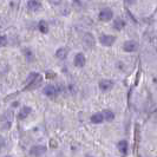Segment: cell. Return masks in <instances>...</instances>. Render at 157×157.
I'll use <instances>...</instances> for the list:
<instances>
[{
	"label": "cell",
	"mask_w": 157,
	"mask_h": 157,
	"mask_svg": "<svg viewBox=\"0 0 157 157\" xmlns=\"http://www.w3.org/2000/svg\"><path fill=\"white\" fill-rule=\"evenodd\" d=\"M25 53H26V57H27V60H30V59H32V52H31V51L26 50V51H25Z\"/></svg>",
	"instance_id": "44dd1931"
},
{
	"label": "cell",
	"mask_w": 157,
	"mask_h": 157,
	"mask_svg": "<svg viewBox=\"0 0 157 157\" xmlns=\"http://www.w3.org/2000/svg\"><path fill=\"white\" fill-rule=\"evenodd\" d=\"M38 29L41 33H47L48 32V24L45 20H40L39 24H38Z\"/></svg>",
	"instance_id": "e0dca14e"
},
{
	"label": "cell",
	"mask_w": 157,
	"mask_h": 157,
	"mask_svg": "<svg viewBox=\"0 0 157 157\" xmlns=\"http://www.w3.org/2000/svg\"><path fill=\"white\" fill-rule=\"evenodd\" d=\"M125 1L128 5H134L135 2H136V0H125Z\"/></svg>",
	"instance_id": "d4e9b609"
},
{
	"label": "cell",
	"mask_w": 157,
	"mask_h": 157,
	"mask_svg": "<svg viewBox=\"0 0 157 157\" xmlns=\"http://www.w3.org/2000/svg\"><path fill=\"white\" fill-rule=\"evenodd\" d=\"M40 83H41V77L37 72H31L29 78L26 79V87H25V90L36 89L37 86H39Z\"/></svg>",
	"instance_id": "6da1fadb"
},
{
	"label": "cell",
	"mask_w": 157,
	"mask_h": 157,
	"mask_svg": "<svg viewBox=\"0 0 157 157\" xmlns=\"http://www.w3.org/2000/svg\"><path fill=\"white\" fill-rule=\"evenodd\" d=\"M85 62H86V59H85V56L83 53H77L75 57V60H73V63L77 67H83L85 65Z\"/></svg>",
	"instance_id": "30bf717a"
},
{
	"label": "cell",
	"mask_w": 157,
	"mask_h": 157,
	"mask_svg": "<svg viewBox=\"0 0 157 157\" xmlns=\"http://www.w3.org/2000/svg\"><path fill=\"white\" fill-rule=\"evenodd\" d=\"M27 7L31 11H37L41 7V2H40V0H29L27 1Z\"/></svg>",
	"instance_id": "8fae6325"
},
{
	"label": "cell",
	"mask_w": 157,
	"mask_h": 157,
	"mask_svg": "<svg viewBox=\"0 0 157 157\" xmlns=\"http://www.w3.org/2000/svg\"><path fill=\"white\" fill-rule=\"evenodd\" d=\"M83 44L86 48H91L94 46V38L91 33H86L83 38Z\"/></svg>",
	"instance_id": "52a82bcc"
},
{
	"label": "cell",
	"mask_w": 157,
	"mask_h": 157,
	"mask_svg": "<svg viewBox=\"0 0 157 157\" xmlns=\"http://www.w3.org/2000/svg\"><path fill=\"white\" fill-rule=\"evenodd\" d=\"M51 4H53V5H59L60 2H62V0H48Z\"/></svg>",
	"instance_id": "603a6c76"
},
{
	"label": "cell",
	"mask_w": 157,
	"mask_h": 157,
	"mask_svg": "<svg viewBox=\"0 0 157 157\" xmlns=\"http://www.w3.org/2000/svg\"><path fill=\"white\" fill-rule=\"evenodd\" d=\"M46 151H47L46 147H44V145H36V147L31 148L30 155L31 156H43V155L46 154Z\"/></svg>",
	"instance_id": "277c9868"
},
{
	"label": "cell",
	"mask_w": 157,
	"mask_h": 157,
	"mask_svg": "<svg viewBox=\"0 0 157 157\" xmlns=\"http://www.w3.org/2000/svg\"><path fill=\"white\" fill-rule=\"evenodd\" d=\"M124 26H125V21H124L122 18H117V19L115 20V23H113V29H115V30H118V31L123 30Z\"/></svg>",
	"instance_id": "5bb4252c"
},
{
	"label": "cell",
	"mask_w": 157,
	"mask_h": 157,
	"mask_svg": "<svg viewBox=\"0 0 157 157\" xmlns=\"http://www.w3.org/2000/svg\"><path fill=\"white\" fill-rule=\"evenodd\" d=\"M56 57H57V58H59V59H65V58L67 57V50H66V48H64V47L58 48V50H57V52H56Z\"/></svg>",
	"instance_id": "2e32d148"
},
{
	"label": "cell",
	"mask_w": 157,
	"mask_h": 157,
	"mask_svg": "<svg viewBox=\"0 0 157 157\" xmlns=\"http://www.w3.org/2000/svg\"><path fill=\"white\" fill-rule=\"evenodd\" d=\"M50 147H51V148H56V147H57V142H56L55 140H51V142H50Z\"/></svg>",
	"instance_id": "cb8c5ba5"
},
{
	"label": "cell",
	"mask_w": 157,
	"mask_h": 157,
	"mask_svg": "<svg viewBox=\"0 0 157 157\" xmlns=\"http://www.w3.org/2000/svg\"><path fill=\"white\" fill-rule=\"evenodd\" d=\"M117 147H118V150H119L123 155H125L126 152H128V142L124 141V140L118 142Z\"/></svg>",
	"instance_id": "9a60e30c"
},
{
	"label": "cell",
	"mask_w": 157,
	"mask_h": 157,
	"mask_svg": "<svg viewBox=\"0 0 157 157\" xmlns=\"http://www.w3.org/2000/svg\"><path fill=\"white\" fill-rule=\"evenodd\" d=\"M137 47H138L137 41H135V40H128V41L124 43V45H123V50L125 52H134V51L137 50Z\"/></svg>",
	"instance_id": "8992f818"
},
{
	"label": "cell",
	"mask_w": 157,
	"mask_h": 157,
	"mask_svg": "<svg viewBox=\"0 0 157 157\" xmlns=\"http://www.w3.org/2000/svg\"><path fill=\"white\" fill-rule=\"evenodd\" d=\"M31 111H32V109L30 108V106H24V108H21L20 112H19L18 118H19V119H25V118L31 113Z\"/></svg>",
	"instance_id": "7c38bea8"
},
{
	"label": "cell",
	"mask_w": 157,
	"mask_h": 157,
	"mask_svg": "<svg viewBox=\"0 0 157 157\" xmlns=\"http://www.w3.org/2000/svg\"><path fill=\"white\" fill-rule=\"evenodd\" d=\"M13 117H14L13 111H11V110H7L2 116H1V128H2L4 130H8V129L11 128L12 122H13Z\"/></svg>",
	"instance_id": "7a4b0ae2"
},
{
	"label": "cell",
	"mask_w": 157,
	"mask_h": 157,
	"mask_svg": "<svg viewBox=\"0 0 157 157\" xmlns=\"http://www.w3.org/2000/svg\"><path fill=\"white\" fill-rule=\"evenodd\" d=\"M56 77V73L53 71H47L46 72V78L47 79H53Z\"/></svg>",
	"instance_id": "ffe728a7"
},
{
	"label": "cell",
	"mask_w": 157,
	"mask_h": 157,
	"mask_svg": "<svg viewBox=\"0 0 157 157\" xmlns=\"http://www.w3.org/2000/svg\"><path fill=\"white\" fill-rule=\"evenodd\" d=\"M103 115H104L105 121H108V122H111V121H113V119H115V113H113L111 110H104Z\"/></svg>",
	"instance_id": "ac0fdd59"
},
{
	"label": "cell",
	"mask_w": 157,
	"mask_h": 157,
	"mask_svg": "<svg viewBox=\"0 0 157 157\" xmlns=\"http://www.w3.org/2000/svg\"><path fill=\"white\" fill-rule=\"evenodd\" d=\"M43 92H44V94H45V96H47V97H53L55 94H57L58 90H57V87H56L55 85L48 84V85H46V86L44 87Z\"/></svg>",
	"instance_id": "9c48e42d"
},
{
	"label": "cell",
	"mask_w": 157,
	"mask_h": 157,
	"mask_svg": "<svg viewBox=\"0 0 157 157\" xmlns=\"http://www.w3.org/2000/svg\"><path fill=\"white\" fill-rule=\"evenodd\" d=\"M98 17H99V19L102 21H109L113 17V12L111 11L110 8H103L102 11L99 12V16Z\"/></svg>",
	"instance_id": "5b68a950"
},
{
	"label": "cell",
	"mask_w": 157,
	"mask_h": 157,
	"mask_svg": "<svg viewBox=\"0 0 157 157\" xmlns=\"http://www.w3.org/2000/svg\"><path fill=\"white\" fill-rule=\"evenodd\" d=\"M4 145H5V138H4L2 136H0V149H1Z\"/></svg>",
	"instance_id": "7402d4cb"
},
{
	"label": "cell",
	"mask_w": 157,
	"mask_h": 157,
	"mask_svg": "<svg viewBox=\"0 0 157 157\" xmlns=\"http://www.w3.org/2000/svg\"><path fill=\"white\" fill-rule=\"evenodd\" d=\"M7 45V37L6 36H0V47Z\"/></svg>",
	"instance_id": "d6986e66"
},
{
	"label": "cell",
	"mask_w": 157,
	"mask_h": 157,
	"mask_svg": "<svg viewBox=\"0 0 157 157\" xmlns=\"http://www.w3.org/2000/svg\"><path fill=\"white\" fill-rule=\"evenodd\" d=\"M105 118H104V115L101 113V112H98V113H94L92 115V117H91V122L94 123V124H101L103 123V121H104Z\"/></svg>",
	"instance_id": "4fadbf2b"
},
{
	"label": "cell",
	"mask_w": 157,
	"mask_h": 157,
	"mask_svg": "<svg viewBox=\"0 0 157 157\" xmlns=\"http://www.w3.org/2000/svg\"><path fill=\"white\" fill-rule=\"evenodd\" d=\"M113 87V82L110 79H103L99 82V89L102 91H109Z\"/></svg>",
	"instance_id": "ba28073f"
},
{
	"label": "cell",
	"mask_w": 157,
	"mask_h": 157,
	"mask_svg": "<svg viewBox=\"0 0 157 157\" xmlns=\"http://www.w3.org/2000/svg\"><path fill=\"white\" fill-rule=\"evenodd\" d=\"M99 41L104 46H111L116 41V37L115 36H110V34H102L99 37Z\"/></svg>",
	"instance_id": "3957f363"
}]
</instances>
